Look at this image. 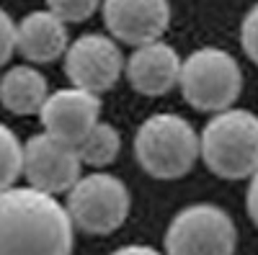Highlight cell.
<instances>
[{
    "label": "cell",
    "mask_w": 258,
    "mask_h": 255,
    "mask_svg": "<svg viewBox=\"0 0 258 255\" xmlns=\"http://www.w3.org/2000/svg\"><path fill=\"white\" fill-rule=\"evenodd\" d=\"M75 227L57 196L31 186L0 191V255H73Z\"/></svg>",
    "instance_id": "cell-1"
},
{
    "label": "cell",
    "mask_w": 258,
    "mask_h": 255,
    "mask_svg": "<svg viewBox=\"0 0 258 255\" xmlns=\"http://www.w3.org/2000/svg\"><path fill=\"white\" fill-rule=\"evenodd\" d=\"M199 157L217 178H250L258 170V116L235 106L212 114L199 134Z\"/></svg>",
    "instance_id": "cell-2"
},
{
    "label": "cell",
    "mask_w": 258,
    "mask_h": 255,
    "mask_svg": "<svg viewBox=\"0 0 258 255\" xmlns=\"http://www.w3.org/2000/svg\"><path fill=\"white\" fill-rule=\"evenodd\" d=\"M135 157L150 178H183L199 160V134L178 114H153L135 134Z\"/></svg>",
    "instance_id": "cell-3"
},
{
    "label": "cell",
    "mask_w": 258,
    "mask_h": 255,
    "mask_svg": "<svg viewBox=\"0 0 258 255\" xmlns=\"http://www.w3.org/2000/svg\"><path fill=\"white\" fill-rule=\"evenodd\" d=\"M178 88L191 109L202 114H220L235 106L243 93V70L230 52L220 47H202L181 59Z\"/></svg>",
    "instance_id": "cell-4"
},
{
    "label": "cell",
    "mask_w": 258,
    "mask_h": 255,
    "mask_svg": "<svg viewBox=\"0 0 258 255\" xmlns=\"http://www.w3.org/2000/svg\"><path fill=\"white\" fill-rule=\"evenodd\" d=\"M64 209L73 227L85 235H111L126 222L132 196L121 178L111 173H88L68 191Z\"/></svg>",
    "instance_id": "cell-5"
},
{
    "label": "cell",
    "mask_w": 258,
    "mask_h": 255,
    "mask_svg": "<svg viewBox=\"0 0 258 255\" xmlns=\"http://www.w3.org/2000/svg\"><path fill=\"white\" fill-rule=\"evenodd\" d=\"M238 227L217 204H191L165 229V255H235Z\"/></svg>",
    "instance_id": "cell-6"
},
{
    "label": "cell",
    "mask_w": 258,
    "mask_h": 255,
    "mask_svg": "<svg viewBox=\"0 0 258 255\" xmlns=\"http://www.w3.org/2000/svg\"><path fill=\"white\" fill-rule=\"evenodd\" d=\"M64 75L73 88L101 96L111 91L124 72L119 44L103 34H83L64 49Z\"/></svg>",
    "instance_id": "cell-7"
},
{
    "label": "cell",
    "mask_w": 258,
    "mask_h": 255,
    "mask_svg": "<svg viewBox=\"0 0 258 255\" xmlns=\"http://www.w3.org/2000/svg\"><path fill=\"white\" fill-rule=\"evenodd\" d=\"M80 157L75 144L52 137L47 132L34 134L24 144V167L21 176H26L29 186L44 191L49 196L68 194L80 178Z\"/></svg>",
    "instance_id": "cell-8"
},
{
    "label": "cell",
    "mask_w": 258,
    "mask_h": 255,
    "mask_svg": "<svg viewBox=\"0 0 258 255\" xmlns=\"http://www.w3.org/2000/svg\"><path fill=\"white\" fill-rule=\"evenodd\" d=\"M101 11L111 39L129 47L158 41L170 26L168 0H103Z\"/></svg>",
    "instance_id": "cell-9"
},
{
    "label": "cell",
    "mask_w": 258,
    "mask_h": 255,
    "mask_svg": "<svg viewBox=\"0 0 258 255\" xmlns=\"http://www.w3.org/2000/svg\"><path fill=\"white\" fill-rule=\"evenodd\" d=\"M39 119L47 134L78 147V142L101 121V98L73 85L59 88L47 96Z\"/></svg>",
    "instance_id": "cell-10"
},
{
    "label": "cell",
    "mask_w": 258,
    "mask_h": 255,
    "mask_svg": "<svg viewBox=\"0 0 258 255\" xmlns=\"http://www.w3.org/2000/svg\"><path fill=\"white\" fill-rule=\"evenodd\" d=\"M124 75L140 96L158 98L178 85L181 57L168 41H150L132 49L129 59L124 62Z\"/></svg>",
    "instance_id": "cell-11"
},
{
    "label": "cell",
    "mask_w": 258,
    "mask_h": 255,
    "mask_svg": "<svg viewBox=\"0 0 258 255\" xmlns=\"http://www.w3.org/2000/svg\"><path fill=\"white\" fill-rule=\"evenodd\" d=\"M68 47V24H62L49 11H34L16 24V52H21L34 65L54 62Z\"/></svg>",
    "instance_id": "cell-12"
},
{
    "label": "cell",
    "mask_w": 258,
    "mask_h": 255,
    "mask_svg": "<svg viewBox=\"0 0 258 255\" xmlns=\"http://www.w3.org/2000/svg\"><path fill=\"white\" fill-rule=\"evenodd\" d=\"M49 96L47 77L31 65H16L0 77V103L16 116L39 114Z\"/></svg>",
    "instance_id": "cell-13"
},
{
    "label": "cell",
    "mask_w": 258,
    "mask_h": 255,
    "mask_svg": "<svg viewBox=\"0 0 258 255\" xmlns=\"http://www.w3.org/2000/svg\"><path fill=\"white\" fill-rule=\"evenodd\" d=\"M75 150H78V157H80L83 165H91V167H106V165H111L119 157V150H121L119 129H116L114 124L98 121L93 129L78 142Z\"/></svg>",
    "instance_id": "cell-14"
},
{
    "label": "cell",
    "mask_w": 258,
    "mask_h": 255,
    "mask_svg": "<svg viewBox=\"0 0 258 255\" xmlns=\"http://www.w3.org/2000/svg\"><path fill=\"white\" fill-rule=\"evenodd\" d=\"M24 167V144L11 126L0 121V191L16 186Z\"/></svg>",
    "instance_id": "cell-15"
},
{
    "label": "cell",
    "mask_w": 258,
    "mask_h": 255,
    "mask_svg": "<svg viewBox=\"0 0 258 255\" xmlns=\"http://www.w3.org/2000/svg\"><path fill=\"white\" fill-rule=\"evenodd\" d=\"M101 8V0H47V11L62 24H83Z\"/></svg>",
    "instance_id": "cell-16"
},
{
    "label": "cell",
    "mask_w": 258,
    "mask_h": 255,
    "mask_svg": "<svg viewBox=\"0 0 258 255\" xmlns=\"http://www.w3.org/2000/svg\"><path fill=\"white\" fill-rule=\"evenodd\" d=\"M240 44H243V52L248 54V59L253 62V65H258V3L250 6V11L243 16Z\"/></svg>",
    "instance_id": "cell-17"
},
{
    "label": "cell",
    "mask_w": 258,
    "mask_h": 255,
    "mask_svg": "<svg viewBox=\"0 0 258 255\" xmlns=\"http://www.w3.org/2000/svg\"><path fill=\"white\" fill-rule=\"evenodd\" d=\"M16 52V21L6 8H0V67H6Z\"/></svg>",
    "instance_id": "cell-18"
},
{
    "label": "cell",
    "mask_w": 258,
    "mask_h": 255,
    "mask_svg": "<svg viewBox=\"0 0 258 255\" xmlns=\"http://www.w3.org/2000/svg\"><path fill=\"white\" fill-rule=\"evenodd\" d=\"M245 206H248V214L250 222L258 227V170L250 176V186H248V196H245Z\"/></svg>",
    "instance_id": "cell-19"
},
{
    "label": "cell",
    "mask_w": 258,
    "mask_h": 255,
    "mask_svg": "<svg viewBox=\"0 0 258 255\" xmlns=\"http://www.w3.org/2000/svg\"><path fill=\"white\" fill-rule=\"evenodd\" d=\"M111 255H163V252H158L150 245H124V247H116Z\"/></svg>",
    "instance_id": "cell-20"
}]
</instances>
